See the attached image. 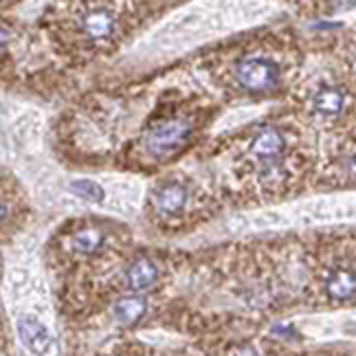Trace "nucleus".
Wrapping results in <instances>:
<instances>
[{
  "label": "nucleus",
  "mask_w": 356,
  "mask_h": 356,
  "mask_svg": "<svg viewBox=\"0 0 356 356\" xmlns=\"http://www.w3.org/2000/svg\"><path fill=\"white\" fill-rule=\"evenodd\" d=\"M354 73H356V64H354Z\"/></svg>",
  "instance_id": "17"
},
{
  "label": "nucleus",
  "mask_w": 356,
  "mask_h": 356,
  "mask_svg": "<svg viewBox=\"0 0 356 356\" xmlns=\"http://www.w3.org/2000/svg\"><path fill=\"white\" fill-rule=\"evenodd\" d=\"M84 36L91 40H108L115 31V18L106 9H95L82 20Z\"/></svg>",
  "instance_id": "4"
},
{
  "label": "nucleus",
  "mask_w": 356,
  "mask_h": 356,
  "mask_svg": "<svg viewBox=\"0 0 356 356\" xmlns=\"http://www.w3.org/2000/svg\"><path fill=\"white\" fill-rule=\"evenodd\" d=\"M7 42H9V33L5 29H0V51L7 47Z\"/></svg>",
  "instance_id": "14"
},
{
  "label": "nucleus",
  "mask_w": 356,
  "mask_h": 356,
  "mask_svg": "<svg viewBox=\"0 0 356 356\" xmlns=\"http://www.w3.org/2000/svg\"><path fill=\"white\" fill-rule=\"evenodd\" d=\"M18 335H20V341L25 343V348L33 354L44 356L51 350V335L36 319H31V317L20 319Z\"/></svg>",
  "instance_id": "3"
},
{
  "label": "nucleus",
  "mask_w": 356,
  "mask_h": 356,
  "mask_svg": "<svg viewBox=\"0 0 356 356\" xmlns=\"http://www.w3.org/2000/svg\"><path fill=\"white\" fill-rule=\"evenodd\" d=\"M146 310H148L146 299L132 295V297H121V299H117L115 306H113V315H115V319L119 321V324L135 326L139 319H143Z\"/></svg>",
  "instance_id": "7"
},
{
  "label": "nucleus",
  "mask_w": 356,
  "mask_h": 356,
  "mask_svg": "<svg viewBox=\"0 0 356 356\" xmlns=\"http://www.w3.org/2000/svg\"><path fill=\"white\" fill-rule=\"evenodd\" d=\"M348 172L352 176H356V154H354V157H350V161H348Z\"/></svg>",
  "instance_id": "15"
},
{
  "label": "nucleus",
  "mask_w": 356,
  "mask_h": 356,
  "mask_svg": "<svg viewBox=\"0 0 356 356\" xmlns=\"http://www.w3.org/2000/svg\"><path fill=\"white\" fill-rule=\"evenodd\" d=\"M187 192L178 183H165L157 192V209L163 216H174L185 207Z\"/></svg>",
  "instance_id": "8"
},
{
  "label": "nucleus",
  "mask_w": 356,
  "mask_h": 356,
  "mask_svg": "<svg viewBox=\"0 0 356 356\" xmlns=\"http://www.w3.org/2000/svg\"><path fill=\"white\" fill-rule=\"evenodd\" d=\"M71 192L84 200H91V203H104V198H106L102 185L93 183V181H75V183H71Z\"/></svg>",
  "instance_id": "12"
},
{
  "label": "nucleus",
  "mask_w": 356,
  "mask_h": 356,
  "mask_svg": "<svg viewBox=\"0 0 356 356\" xmlns=\"http://www.w3.org/2000/svg\"><path fill=\"white\" fill-rule=\"evenodd\" d=\"M159 277L157 264L150 258H139L128 266V284L132 291H148Z\"/></svg>",
  "instance_id": "5"
},
{
  "label": "nucleus",
  "mask_w": 356,
  "mask_h": 356,
  "mask_svg": "<svg viewBox=\"0 0 356 356\" xmlns=\"http://www.w3.org/2000/svg\"><path fill=\"white\" fill-rule=\"evenodd\" d=\"M229 356H260L258 350H255L253 346H238V348H233Z\"/></svg>",
  "instance_id": "13"
},
{
  "label": "nucleus",
  "mask_w": 356,
  "mask_h": 356,
  "mask_svg": "<svg viewBox=\"0 0 356 356\" xmlns=\"http://www.w3.org/2000/svg\"><path fill=\"white\" fill-rule=\"evenodd\" d=\"M286 148V141L282 137V132H277L275 128H266L262 130L258 137L253 139V154L255 157H260V159H275V157H280V154L284 152Z\"/></svg>",
  "instance_id": "6"
},
{
  "label": "nucleus",
  "mask_w": 356,
  "mask_h": 356,
  "mask_svg": "<svg viewBox=\"0 0 356 356\" xmlns=\"http://www.w3.org/2000/svg\"><path fill=\"white\" fill-rule=\"evenodd\" d=\"M328 295L337 302H346L356 295V273L350 269H339L330 275V280L326 284Z\"/></svg>",
  "instance_id": "9"
},
{
  "label": "nucleus",
  "mask_w": 356,
  "mask_h": 356,
  "mask_svg": "<svg viewBox=\"0 0 356 356\" xmlns=\"http://www.w3.org/2000/svg\"><path fill=\"white\" fill-rule=\"evenodd\" d=\"M236 77L247 91L262 93V91H269V88L275 86V82L280 80V69H277V64L271 60L249 58L238 64Z\"/></svg>",
  "instance_id": "2"
},
{
  "label": "nucleus",
  "mask_w": 356,
  "mask_h": 356,
  "mask_svg": "<svg viewBox=\"0 0 356 356\" xmlns=\"http://www.w3.org/2000/svg\"><path fill=\"white\" fill-rule=\"evenodd\" d=\"M104 244V233L99 229H84L80 233H75L71 247L75 253H82V255H93L99 251V247Z\"/></svg>",
  "instance_id": "11"
},
{
  "label": "nucleus",
  "mask_w": 356,
  "mask_h": 356,
  "mask_svg": "<svg viewBox=\"0 0 356 356\" xmlns=\"http://www.w3.org/2000/svg\"><path fill=\"white\" fill-rule=\"evenodd\" d=\"M189 132H192V126H189L187 121H181V119L161 121V124L148 130L146 150L154 159H165L170 157L174 150L183 146L189 137Z\"/></svg>",
  "instance_id": "1"
},
{
  "label": "nucleus",
  "mask_w": 356,
  "mask_h": 356,
  "mask_svg": "<svg viewBox=\"0 0 356 356\" xmlns=\"http://www.w3.org/2000/svg\"><path fill=\"white\" fill-rule=\"evenodd\" d=\"M343 106H346V97L339 88H321L315 97V108L321 115H339Z\"/></svg>",
  "instance_id": "10"
},
{
  "label": "nucleus",
  "mask_w": 356,
  "mask_h": 356,
  "mask_svg": "<svg viewBox=\"0 0 356 356\" xmlns=\"http://www.w3.org/2000/svg\"><path fill=\"white\" fill-rule=\"evenodd\" d=\"M7 218V205L3 203V200H0V222H3Z\"/></svg>",
  "instance_id": "16"
}]
</instances>
